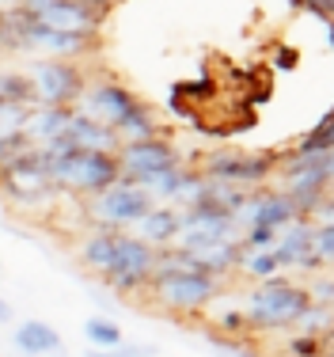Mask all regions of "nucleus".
<instances>
[{"instance_id":"f257e3e1","label":"nucleus","mask_w":334,"mask_h":357,"mask_svg":"<svg viewBox=\"0 0 334 357\" xmlns=\"http://www.w3.org/2000/svg\"><path fill=\"white\" fill-rule=\"evenodd\" d=\"M308 308H312V301H308L304 289L278 274L273 282H262L259 289L247 293L243 319L251 323V327L278 331V327H296V319H301Z\"/></svg>"},{"instance_id":"f03ea898","label":"nucleus","mask_w":334,"mask_h":357,"mask_svg":"<svg viewBox=\"0 0 334 357\" xmlns=\"http://www.w3.org/2000/svg\"><path fill=\"white\" fill-rule=\"evenodd\" d=\"M152 301L171 316H194L205 304H213V296L220 293V282L198 274V270H175V274H156L152 278Z\"/></svg>"},{"instance_id":"7ed1b4c3","label":"nucleus","mask_w":334,"mask_h":357,"mask_svg":"<svg viewBox=\"0 0 334 357\" xmlns=\"http://www.w3.org/2000/svg\"><path fill=\"white\" fill-rule=\"evenodd\" d=\"M118 160H114V152H84V149H76L68 160H61V164L50 172V183H57V186H65V190H73V194H103L107 186H114L118 183Z\"/></svg>"},{"instance_id":"20e7f679","label":"nucleus","mask_w":334,"mask_h":357,"mask_svg":"<svg viewBox=\"0 0 334 357\" xmlns=\"http://www.w3.org/2000/svg\"><path fill=\"white\" fill-rule=\"evenodd\" d=\"M149 209H156V202L141 190L130 178H118L114 186H107L103 194L91 198V220L103 225V232H122V228H133Z\"/></svg>"},{"instance_id":"39448f33","label":"nucleus","mask_w":334,"mask_h":357,"mask_svg":"<svg viewBox=\"0 0 334 357\" xmlns=\"http://www.w3.org/2000/svg\"><path fill=\"white\" fill-rule=\"evenodd\" d=\"M20 8L42 27L80 38H96L103 15H107V4H84V0H31V4Z\"/></svg>"},{"instance_id":"423d86ee","label":"nucleus","mask_w":334,"mask_h":357,"mask_svg":"<svg viewBox=\"0 0 334 357\" xmlns=\"http://www.w3.org/2000/svg\"><path fill=\"white\" fill-rule=\"evenodd\" d=\"M236 240V220L228 209L213 206V202H202L194 209H183L179 213V236H175V251H205L213 243Z\"/></svg>"},{"instance_id":"0eeeda50","label":"nucleus","mask_w":334,"mask_h":357,"mask_svg":"<svg viewBox=\"0 0 334 357\" xmlns=\"http://www.w3.org/2000/svg\"><path fill=\"white\" fill-rule=\"evenodd\" d=\"M31 91H34V107H73L84 91V73L73 61H34L31 65Z\"/></svg>"},{"instance_id":"6e6552de","label":"nucleus","mask_w":334,"mask_h":357,"mask_svg":"<svg viewBox=\"0 0 334 357\" xmlns=\"http://www.w3.org/2000/svg\"><path fill=\"white\" fill-rule=\"evenodd\" d=\"M76 103L84 107V110H76V114L91 118V122L107 126V130H118V126L141 107V99L118 80H99V84H84V91H80Z\"/></svg>"},{"instance_id":"1a4fd4ad","label":"nucleus","mask_w":334,"mask_h":357,"mask_svg":"<svg viewBox=\"0 0 334 357\" xmlns=\"http://www.w3.org/2000/svg\"><path fill=\"white\" fill-rule=\"evenodd\" d=\"M152 274H156V251L144 248L141 240H133V236H122V232H118L114 262L107 266L103 282H107L110 289H118V293H133V289L149 285Z\"/></svg>"},{"instance_id":"9d476101","label":"nucleus","mask_w":334,"mask_h":357,"mask_svg":"<svg viewBox=\"0 0 334 357\" xmlns=\"http://www.w3.org/2000/svg\"><path fill=\"white\" fill-rule=\"evenodd\" d=\"M114 160H118V175L130 178V183H141V178H149V175H160V172L179 167V152H175V144H171L167 137L118 144Z\"/></svg>"},{"instance_id":"9b49d317","label":"nucleus","mask_w":334,"mask_h":357,"mask_svg":"<svg viewBox=\"0 0 334 357\" xmlns=\"http://www.w3.org/2000/svg\"><path fill=\"white\" fill-rule=\"evenodd\" d=\"M273 172V156H243V152H220V156L205 160V172L202 178L209 183H225V186H236V190H247L251 186L266 183Z\"/></svg>"},{"instance_id":"f8f14e48","label":"nucleus","mask_w":334,"mask_h":357,"mask_svg":"<svg viewBox=\"0 0 334 357\" xmlns=\"http://www.w3.org/2000/svg\"><path fill=\"white\" fill-rule=\"evenodd\" d=\"M0 186H4L12 198L31 202V198H38V194H46L54 183H50V175H46V167H42V160L34 156V149H31V152H23V156L8 160V164L0 167Z\"/></svg>"},{"instance_id":"ddd939ff","label":"nucleus","mask_w":334,"mask_h":357,"mask_svg":"<svg viewBox=\"0 0 334 357\" xmlns=\"http://www.w3.org/2000/svg\"><path fill=\"white\" fill-rule=\"evenodd\" d=\"M273 255H278L281 270H285V266H293V270H319V262H315V255H312V220H308V217L293 220L289 232L278 236Z\"/></svg>"},{"instance_id":"4468645a","label":"nucleus","mask_w":334,"mask_h":357,"mask_svg":"<svg viewBox=\"0 0 334 357\" xmlns=\"http://www.w3.org/2000/svg\"><path fill=\"white\" fill-rule=\"evenodd\" d=\"M175 236H179V209H171V206L149 209V213L133 225V240H141L144 248H152V251L175 248Z\"/></svg>"},{"instance_id":"2eb2a0df","label":"nucleus","mask_w":334,"mask_h":357,"mask_svg":"<svg viewBox=\"0 0 334 357\" xmlns=\"http://www.w3.org/2000/svg\"><path fill=\"white\" fill-rule=\"evenodd\" d=\"M73 114H76L73 107H34L31 114H27V126H23V137L31 141V149H38V144H46V141L65 137Z\"/></svg>"},{"instance_id":"dca6fc26","label":"nucleus","mask_w":334,"mask_h":357,"mask_svg":"<svg viewBox=\"0 0 334 357\" xmlns=\"http://www.w3.org/2000/svg\"><path fill=\"white\" fill-rule=\"evenodd\" d=\"M65 137L73 141L76 149H84V152H114V149H118L114 130H107V126L91 122V118H84V114H73Z\"/></svg>"},{"instance_id":"f3484780","label":"nucleus","mask_w":334,"mask_h":357,"mask_svg":"<svg viewBox=\"0 0 334 357\" xmlns=\"http://www.w3.org/2000/svg\"><path fill=\"white\" fill-rule=\"evenodd\" d=\"M190 259H194V266H198V274L213 278V282H220L228 270L239 266V243H236V240L213 243V248H205V251H194Z\"/></svg>"},{"instance_id":"a211bd4d","label":"nucleus","mask_w":334,"mask_h":357,"mask_svg":"<svg viewBox=\"0 0 334 357\" xmlns=\"http://www.w3.org/2000/svg\"><path fill=\"white\" fill-rule=\"evenodd\" d=\"M15 346L20 350H27V354H54V350H61V335H57L50 323H42V319H27V323H20L15 327Z\"/></svg>"},{"instance_id":"6ab92c4d","label":"nucleus","mask_w":334,"mask_h":357,"mask_svg":"<svg viewBox=\"0 0 334 357\" xmlns=\"http://www.w3.org/2000/svg\"><path fill=\"white\" fill-rule=\"evenodd\" d=\"M114 248H118V232H96V236H88V240L80 243V262L103 278L107 266L114 262Z\"/></svg>"},{"instance_id":"aec40b11","label":"nucleus","mask_w":334,"mask_h":357,"mask_svg":"<svg viewBox=\"0 0 334 357\" xmlns=\"http://www.w3.org/2000/svg\"><path fill=\"white\" fill-rule=\"evenodd\" d=\"M84 338H88L96 350H118L122 342V327H118L114 319H103V316H91L88 323H84Z\"/></svg>"},{"instance_id":"412c9836","label":"nucleus","mask_w":334,"mask_h":357,"mask_svg":"<svg viewBox=\"0 0 334 357\" xmlns=\"http://www.w3.org/2000/svg\"><path fill=\"white\" fill-rule=\"evenodd\" d=\"M239 266H243L247 278H255V282H273V278L281 274V262L273 251H255V255H239Z\"/></svg>"},{"instance_id":"4be33fe9","label":"nucleus","mask_w":334,"mask_h":357,"mask_svg":"<svg viewBox=\"0 0 334 357\" xmlns=\"http://www.w3.org/2000/svg\"><path fill=\"white\" fill-rule=\"evenodd\" d=\"M31 110H34V107H15V103H4V99H0V141L23 133Z\"/></svg>"},{"instance_id":"5701e85b","label":"nucleus","mask_w":334,"mask_h":357,"mask_svg":"<svg viewBox=\"0 0 334 357\" xmlns=\"http://www.w3.org/2000/svg\"><path fill=\"white\" fill-rule=\"evenodd\" d=\"M312 255L319 266H334V228H312Z\"/></svg>"},{"instance_id":"b1692460","label":"nucleus","mask_w":334,"mask_h":357,"mask_svg":"<svg viewBox=\"0 0 334 357\" xmlns=\"http://www.w3.org/2000/svg\"><path fill=\"white\" fill-rule=\"evenodd\" d=\"M304 293H308V301H312L315 308H334V278H315Z\"/></svg>"},{"instance_id":"393cba45","label":"nucleus","mask_w":334,"mask_h":357,"mask_svg":"<svg viewBox=\"0 0 334 357\" xmlns=\"http://www.w3.org/2000/svg\"><path fill=\"white\" fill-rule=\"evenodd\" d=\"M308 220H312V228H334V194L315 202L312 213H308Z\"/></svg>"},{"instance_id":"a878e982","label":"nucleus","mask_w":334,"mask_h":357,"mask_svg":"<svg viewBox=\"0 0 334 357\" xmlns=\"http://www.w3.org/2000/svg\"><path fill=\"white\" fill-rule=\"evenodd\" d=\"M23 152H31V141L23 137V133H15V137H4V141H0V167H4L8 160L23 156Z\"/></svg>"},{"instance_id":"bb28decb","label":"nucleus","mask_w":334,"mask_h":357,"mask_svg":"<svg viewBox=\"0 0 334 357\" xmlns=\"http://www.w3.org/2000/svg\"><path fill=\"white\" fill-rule=\"evenodd\" d=\"M289 354L293 357H319V342H315V338H293V342H289Z\"/></svg>"},{"instance_id":"cd10ccee","label":"nucleus","mask_w":334,"mask_h":357,"mask_svg":"<svg viewBox=\"0 0 334 357\" xmlns=\"http://www.w3.org/2000/svg\"><path fill=\"white\" fill-rule=\"evenodd\" d=\"M88 357H144V350H137V346H118V350H91Z\"/></svg>"},{"instance_id":"c85d7f7f","label":"nucleus","mask_w":334,"mask_h":357,"mask_svg":"<svg viewBox=\"0 0 334 357\" xmlns=\"http://www.w3.org/2000/svg\"><path fill=\"white\" fill-rule=\"evenodd\" d=\"M220 327H225V331H232V335H236V331H243V327H247V319L239 316V312H232V316H225V319H220Z\"/></svg>"},{"instance_id":"c756f323","label":"nucleus","mask_w":334,"mask_h":357,"mask_svg":"<svg viewBox=\"0 0 334 357\" xmlns=\"http://www.w3.org/2000/svg\"><path fill=\"white\" fill-rule=\"evenodd\" d=\"M319 167H323V175H327V183L334 186V152H323V156H319Z\"/></svg>"},{"instance_id":"7c9ffc66","label":"nucleus","mask_w":334,"mask_h":357,"mask_svg":"<svg viewBox=\"0 0 334 357\" xmlns=\"http://www.w3.org/2000/svg\"><path fill=\"white\" fill-rule=\"evenodd\" d=\"M8 316H12V308H8V304H4V301H0V323H4Z\"/></svg>"},{"instance_id":"2f4dec72","label":"nucleus","mask_w":334,"mask_h":357,"mask_svg":"<svg viewBox=\"0 0 334 357\" xmlns=\"http://www.w3.org/2000/svg\"><path fill=\"white\" fill-rule=\"evenodd\" d=\"M239 357H259V354H247V350H239Z\"/></svg>"},{"instance_id":"473e14b6","label":"nucleus","mask_w":334,"mask_h":357,"mask_svg":"<svg viewBox=\"0 0 334 357\" xmlns=\"http://www.w3.org/2000/svg\"><path fill=\"white\" fill-rule=\"evenodd\" d=\"M0 50H4V27H0Z\"/></svg>"},{"instance_id":"72a5a7b5","label":"nucleus","mask_w":334,"mask_h":357,"mask_svg":"<svg viewBox=\"0 0 334 357\" xmlns=\"http://www.w3.org/2000/svg\"><path fill=\"white\" fill-rule=\"evenodd\" d=\"M327 357H334V354H327Z\"/></svg>"}]
</instances>
